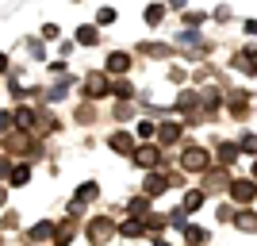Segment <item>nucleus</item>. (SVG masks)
Segmentation results:
<instances>
[{"label": "nucleus", "instance_id": "7ed1b4c3", "mask_svg": "<svg viewBox=\"0 0 257 246\" xmlns=\"http://www.w3.org/2000/svg\"><path fill=\"white\" fill-rule=\"evenodd\" d=\"M107 235H111V223H107V219H96V223L88 227V238H92V242H104Z\"/></svg>", "mask_w": 257, "mask_h": 246}, {"label": "nucleus", "instance_id": "20e7f679", "mask_svg": "<svg viewBox=\"0 0 257 246\" xmlns=\"http://www.w3.org/2000/svg\"><path fill=\"white\" fill-rule=\"evenodd\" d=\"M135 161H139V166H158V150L154 146H139L135 150Z\"/></svg>", "mask_w": 257, "mask_h": 246}, {"label": "nucleus", "instance_id": "2eb2a0df", "mask_svg": "<svg viewBox=\"0 0 257 246\" xmlns=\"http://www.w3.org/2000/svg\"><path fill=\"white\" fill-rule=\"evenodd\" d=\"M92 196H96V185H92V181L81 185V200H92Z\"/></svg>", "mask_w": 257, "mask_h": 246}, {"label": "nucleus", "instance_id": "5701e85b", "mask_svg": "<svg viewBox=\"0 0 257 246\" xmlns=\"http://www.w3.org/2000/svg\"><path fill=\"white\" fill-rule=\"evenodd\" d=\"M158 246H165V242H158Z\"/></svg>", "mask_w": 257, "mask_h": 246}, {"label": "nucleus", "instance_id": "4468645a", "mask_svg": "<svg viewBox=\"0 0 257 246\" xmlns=\"http://www.w3.org/2000/svg\"><path fill=\"white\" fill-rule=\"evenodd\" d=\"M200 200H204L200 193H188V200H184V212H192V208H200Z\"/></svg>", "mask_w": 257, "mask_h": 246}, {"label": "nucleus", "instance_id": "423d86ee", "mask_svg": "<svg viewBox=\"0 0 257 246\" xmlns=\"http://www.w3.org/2000/svg\"><path fill=\"white\" fill-rule=\"evenodd\" d=\"M107 69H111V73H127L131 58H127V54H111V58H107Z\"/></svg>", "mask_w": 257, "mask_h": 246}, {"label": "nucleus", "instance_id": "aec40b11", "mask_svg": "<svg viewBox=\"0 0 257 246\" xmlns=\"http://www.w3.org/2000/svg\"><path fill=\"white\" fill-rule=\"evenodd\" d=\"M12 127V116H8V112H0V131H8Z\"/></svg>", "mask_w": 257, "mask_h": 246}, {"label": "nucleus", "instance_id": "a211bd4d", "mask_svg": "<svg viewBox=\"0 0 257 246\" xmlns=\"http://www.w3.org/2000/svg\"><path fill=\"white\" fill-rule=\"evenodd\" d=\"M242 150H253L257 154V135H246V139H242Z\"/></svg>", "mask_w": 257, "mask_h": 246}, {"label": "nucleus", "instance_id": "1a4fd4ad", "mask_svg": "<svg viewBox=\"0 0 257 246\" xmlns=\"http://www.w3.org/2000/svg\"><path fill=\"white\" fill-rule=\"evenodd\" d=\"M146 193H165V177H146Z\"/></svg>", "mask_w": 257, "mask_h": 246}, {"label": "nucleus", "instance_id": "6e6552de", "mask_svg": "<svg viewBox=\"0 0 257 246\" xmlns=\"http://www.w3.org/2000/svg\"><path fill=\"white\" fill-rule=\"evenodd\" d=\"M96 39H100V35H96V27H81V31H77V43H85V46H92Z\"/></svg>", "mask_w": 257, "mask_h": 246}, {"label": "nucleus", "instance_id": "0eeeda50", "mask_svg": "<svg viewBox=\"0 0 257 246\" xmlns=\"http://www.w3.org/2000/svg\"><path fill=\"white\" fill-rule=\"evenodd\" d=\"M238 227H242V231H257V215L253 212H238Z\"/></svg>", "mask_w": 257, "mask_h": 246}, {"label": "nucleus", "instance_id": "4be33fe9", "mask_svg": "<svg viewBox=\"0 0 257 246\" xmlns=\"http://www.w3.org/2000/svg\"><path fill=\"white\" fill-rule=\"evenodd\" d=\"M0 204H4V189H0Z\"/></svg>", "mask_w": 257, "mask_h": 246}, {"label": "nucleus", "instance_id": "6ab92c4d", "mask_svg": "<svg viewBox=\"0 0 257 246\" xmlns=\"http://www.w3.org/2000/svg\"><path fill=\"white\" fill-rule=\"evenodd\" d=\"M161 20V8H146V23H158Z\"/></svg>", "mask_w": 257, "mask_h": 246}, {"label": "nucleus", "instance_id": "f03ea898", "mask_svg": "<svg viewBox=\"0 0 257 246\" xmlns=\"http://www.w3.org/2000/svg\"><path fill=\"white\" fill-rule=\"evenodd\" d=\"M230 193H234V200H253L257 185L253 181H234V185H230Z\"/></svg>", "mask_w": 257, "mask_h": 246}, {"label": "nucleus", "instance_id": "f257e3e1", "mask_svg": "<svg viewBox=\"0 0 257 246\" xmlns=\"http://www.w3.org/2000/svg\"><path fill=\"white\" fill-rule=\"evenodd\" d=\"M204 161H207V154L200 146H188V150H184V170H204Z\"/></svg>", "mask_w": 257, "mask_h": 246}, {"label": "nucleus", "instance_id": "9b49d317", "mask_svg": "<svg viewBox=\"0 0 257 246\" xmlns=\"http://www.w3.org/2000/svg\"><path fill=\"white\" fill-rule=\"evenodd\" d=\"M177 135H181V131H177V123H161V142H173Z\"/></svg>", "mask_w": 257, "mask_h": 246}, {"label": "nucleus", "instance_id": "dca6fc26", "mask_svg": "<svg viewBox=\"0 0 257 246\" xmlns=\"http://www.w3.org/2000/svg\"><path fill=\"white\" fill-rule=\"evenodd\" d=\"M27 177H31V170H23V166H20V170H16V173H12V181H16V185H23V181H27Z\"/></svg>", "mask_w": 257, "mask_h": 246}, {"label": "nucleus", "instance_id": "f8f14e48", "mask_svg": "<svg viewBox=\"0 0 257 246\" xmlns=\"http://www.w3.org/2000/svg\"><path fill=\"white\" fill-rule=\"evenodd\" d=\"M111 150H131V135H111Z\"/></svg>", "mask_w": 257, "mask_h": 246}, {"label": "nucleus", "instance_id": "39448f33", "mask_svg": "<svg viewBox=\"0 0 257 246\" xmlns=\"http://www.w3.org/2000/svg\"><path fill=\"white\" fill-rule=\"evenodd\" d=\"M85 93H96V97H104V93H107V81H104L100 73L85 77Z\"/></svg>", "mask_w": 257, "mask_h": 246}, {"label": "nucleus", "instance_id": "9d476101", "mask_svg": "<svg viewBox=\"0 0 257 246\" xmlns=\"http://www.w3.org/2000/svg\"><path fill=\"white\" fill-rule=\"evenodd\" d=\"M234 154H238V146H234V142L219 146V158H223V166H230V161H234Z\"/></svg>", "mask_w": 257, "mask_h": 246}, {"label": "nucleus", "instance_id": "412c9836", "mask_svg": "<svg viewBox=\"0 0 257 246\" xmlns=\"http://www.w3.org/2000/svg\"><path fill=\"white\" fill-rule=\"evenodd\" d=\"M0 69H8V58H4V54H0Z\"/></svg>", "mask_w": 257, "mask_h": 246}, {"label": "nucleus", "instance_id": "f3484780", "mask_svg": "<svg viewBox=\"0 0 257 246\" xmlns=\"http://www.w3.org/2000/svg\"><path fill=\"white\" fill-rule=\"evenodd\" d=\"M123 235L135 238V235H142V227H139V223H123Z\"/></svg>", "mask_w": 257, "mask_h": 246}, {"label": "nucleus", "instance_id": "ddd939ff", "mask_svg": "<svg viewBox=\"0 0 257 246\" xmlns=\"http://www.w3.org/2000/svg\"><path fill=\"white\" fill-rule=\"evenodd\" d=\"M46 235H54V227H50V223H39V227H31V238H46Z\"/></svg>", "mask_w": 257, "mask_h": 246}]
</instances>
